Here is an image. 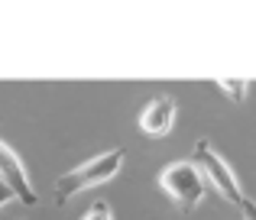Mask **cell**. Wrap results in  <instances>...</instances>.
Listing matches in <instances>:
<instances>
[{
  "label": "cell",
  "instance_id": "1",
  "mask_svg": "<svg viewBox=\"0 0 256 220\" xmlns=\"http://www.w3.org/2000/svg\"><path fill=\"white\" fill-rule=\"evenodd\" d=\"M120 165H124V149H110V152H100V156L82 162L78 169L58 175V182H56V204H68V198L78 195V191L91 188V185L110 182V178L120 172Z\"/></svg>",
  "mask_w": 256,
  "mask_h": 220
},
{
  "label": "cell",
  "instance_id": "2",
  "mask_svg": "<svg viewBox=\"0 0 256 220\" xmlns=\"http://www.w3.org/2000/svg\"><path fill=\"white\" fill-rule=\"evenodd\" d=\"M192 165L198 169L204 188L211 185V188L218 191L224 201H230V204H240V201H244V191H240V185H237V175H234L230 165H227L224 159L214 152V146L208 143V139H198V143H194Z\"/></svg>",
  "mask_w": 256,
  "mask_h": 220
},
{
  "label": "cell",
  "instance_id": "3",
  "mask_svg": "<svg viewBox=\"0 0 256 220\" xmlns=\"http://www.w3.org/2000/svg\"><path fill=\"white\" fill-rule=\"evenodd\" d=\"M159 185H162V191L175 201V208H178L182 214H192L201 204V198H204V182H201L198 169H194L192 162L166 165L162 175H159Z\"/></svg>",
  "mask_w": 256,
  "mask_h": 220
},
{
  "label": "cell",
  "instance_id": "4",
  "mask_svg": "<svg viewBox=\"0 0 256 220\" xmlns=\"http://www.w3.org/2000/svg\"><path fill=\"white\" fill-rule=\"evenodd\" d=\"M0 182L13 191V198H20L23 204H36V191L30 185V175H26L20 156L10 149L6 143H0Z\"/></svg>",
  "mask_w": 256,
  "mask_h": 220
},
{
  "label": "cell",
  "instance_id": "5",
  "mask_svg": "<svg viewBox=\"0 0 256 220\" xmlns=\"http://www.w3.org/2000/svg\"><path fill=\"white\" fill-rule=\"evenodd\" d=\"M172 123H175V101L166 97V94L152 97L143 107V113H140V130L150 139H162L166 133L172 130Z\"/></svg>",
  "mask_w": 256,
  "mask_h": 220
},
{
  "label": "cell",
  "instance_id": "6",
  "mask_svg": "<svg viewBox=\"0 0 256 220\" xmlns=\"http://www.w3.org/2000/svg\"><path fill=\"white\" fill-rule=\"evenodd\" d=\"M220 84V91H224L227 97H230L234 104H240L246 97V81H240V78H230V81H218Z\"/></svg>",
  "mask_w": 256,
  "mask_h": 220
},
{
  "label": "cell",
  "instance_id": "7",
  "mask_svg": "<svg viewBox=\"0 0 256 220\" xmlns=\"http://www.w3.org/2000/svg\"><path fill=\"white\" fill-rule=\"evenodd\" d=\"M82 220H114V214H110V208H107L104 201H98V204H94V208L88 211Z\"/></svg>",
  "mask_w": 256,
  "mask_h": 220
},
{
  "label": "cell",
  "instance_id": "8",
  "mask_svg": "<svg viewBox=\"0 0 256 220\" xmlns=\"http://www.w3.org/2000/svg\"><path fill=\"white\" fill-rule=\"evenodd\" d=\"M240 214H244V220H256V201H250V198H244V201L237 204Z\"/></svg>",
  "mask_w": 256,
  "mask_h": 220
}]
</instances>
